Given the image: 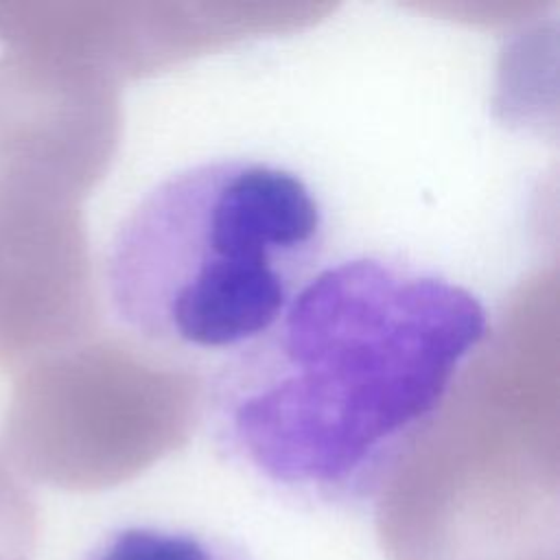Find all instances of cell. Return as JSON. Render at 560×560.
Instances as JSON below:
<instances>
[{
    "label": "cell",
    "mask_w": 560,
    "mask_h": 560,
    "mask_svg": "<svg viewBox=\"0 0 560 560\" xmlns=\"http://www.w3.org/2000/svg\"><path fill=\"white\" fill-rule=\"evenodd\" d=\"M488 330L486 304L438 271L372 254L337 260L217 365L208 433L221 455L287 499L368 505Z\"/></svg>",
    "instance_id": "obj_1"
},
{
    "label": "cell",
    "mask_w": 560,
    "mask_h": 560,
    "mask_svg": "<svg viewBox=\"0 0 560 560\" xmlns=\"http://www.w3.org/2000/svg\"><path fill=\"white\" fill-rule=\"evenodd\" d=\"M326 210L293 168L214 158L155 182L105 254L118 324L182 363H223L258 339L319 269Z\"/></svg>",
    "instance_id": "obj_2"
},
{
    "label": "cell",
    "mask_w": 560,
    "mask_h": 560,
    "mask_svg": "<svg viewBox=\"0 0 560 560\" xmlns=\"http://www.w3.org/2000/svg\"><path fill=\"white\" fill-rule=\"evenodd\" d=\"M72 245L44 186L0 177V368L18 372L59 330L74 291Z\"/></svg>",
    "instance_id": "obj_3"
},
{
    "label": "cell",
    "mask_w": 560,
    "mask_h": 560,
    "mask_svg": "<svg viewBox=\"0 0 560 560\" xmlns=\"http://www.w3.org/2000/svg\"><path fill=\"white\" fill-rule=\"evenodd\" d=\"M81 560H252L249 553L219 534L158 525L129 523L105 532Z\"/></svg>",
    "instance_id": "obj_4"
}]
</instances>
